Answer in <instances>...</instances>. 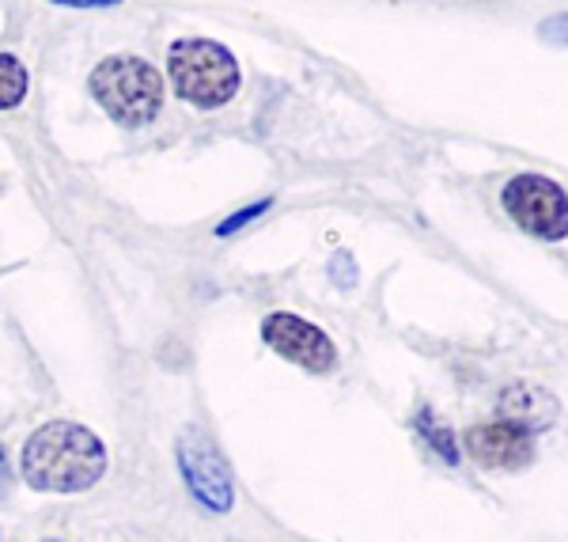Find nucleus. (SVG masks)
Segmentation results:
<instances>
[{
    "label": "nucleus",
    "instance_id": "obj_10",
    "mask_svg": "<svg viewBox=\"0 0 568 542\" xmlns=\"http://www.w3.org/2000/svg\"><path fill=\"white\" fill-rule=\"evenodd\" d=\"M414 429L428 440V448H433V452H436L439 459H444V463H452V466L459 463V444H455L452 429L439 425V421L433 418V410H428V406H420V410H417Z\"/></svg>",
    "mask_w": 568,
    "mask_h": 542
},
{
    "label": "nucleus",
    "instance_id": "obj_1",
    "mask_svg": "<svg viewBox=\"0 0 568 542\" xmlns=\"http://www.w3.org/2000/svg\"><path fill=\"white\" fill-rule=\"evenodd\" d=\"M103 471V440L77 421H50L23 448V482L39 493H84Z\"/></svg>",
    "mask_w": 568,
    "mask_h": 542
},
{
    "label": "nucleus",
    "instance_id": "obj_4",
    "mask_svg": "<svg viewBox=\"0 0 568 542\" xmlns=\"http://www.w3.org/2000/svg\"><path fill=\"white\" fill-rule=\"evenodd\" d=\"M179 471L186 478V490L209 516H224L235 504V474L227 466L216 440L201 429H186L179 436Z\"/></svg>",
    "mask_w": 568,
    "mask_h": 542
},
{
    "label": "nucleus",
    "instance_id": "obj_13",
    "mask_svg": "<svg viewBox=\"0 0 568 542\" xmlns=\"http://www.w3.org/2000/svg\"><path fill=\"white\" fill-rule=\"evenodd\" d=\"M53 4H65V8H114L122 0H53Z\"/></svg>",
    "mask_w": 568,
    "mask_h": 542
},
{
    "label": "nucleus",
    "instance_id": "obj_11",
    "mask_svg": "<svg viewBox=\"0 0 568 542\" xmlns=\"http://www.w3.org/2000/svg\"><path fill=\"white\" fill-rule=\"evenodd\" d=\"M270 205H273V198H262V201H254V205H246L243 213H235V217L220 220V224H216V235H220V239H224V235H235V232H240V228L251 224L254 217H262Z\"/></svg>",
    "mask_w": 568,
    "mask_h": 542
},
{
    "label": "nucleus",
    "instance_id": "obj_2",
    "mask_svg": "<svg viewBox=\"0 0 568 542\" xmlns=\"http://www.w3.org/2000/svg\"><path fill=\"white\" fill-rule=\"evenodd\" d=\"M95 103L118 126H149L163 107V77L144 58L118 53L91 69L88 80Z\"/></svg>",
    "mask_w": 568,
    "mask_h": 542
},
{
    "label": "nucleus",
    "instance_id": "obj_7",
    "mask_svg": "<svg viewBox=\"0 0 568 542\" xmlns=\"http://www.w3.org/2000/svg\"><path fill=\"white\" fill-rule=\"evenodd\" d=\"M463 448L474 463L489 471H519L535 459V436L508 421H478L463 433Z\"/></svg>",
    "mask_w": 568,
    "mask_h": 542
},
{
    "label": "nucleus",
    "instance_id": "obj_5",
    "mask_svg": "<svg viewBox=\"0 0 568 542\" xmlns=\"http://www.w3.org/2000/svg\"><path fill=\"white\" fill-rule=\"evenodd\" d=\"M504 209L516 220L524 232L546 243H561L568 235V198L554 179L542 174H516V179L504 187Z\"/></svg>",
    "mask_w": 568,
    "mask_h": 542
},
{
    "label": "nucleus",
    "instance_id": "obj_6",
    "mask_svg": "<svg viewBox=\"0 0 568 542\" xmlns=\"http://www.w3.org/2000/svg\"><path fill=\"white\" fill-rule=\"evenodd\" d=\"M262 342L270 345L273 353H281L284 361L300 364V369H307L315 375L334 372V364H337L334 342H329V338L315 323L292 315V311H273V315L265 319V323H262Z\"/></svg>",
    "mask_w": 568,
    "mask_h": 542
},
{
    "label": "nucleus",
    "instance_id": "obj_12",
    "mask_svg": "<svg viewBox=\"0 0 568 542\" xmlns=\"http://www.w3.org/2000/svg\"><path fill=\"white\" fill-rule=\"evenodd\" d=\"M349 265H356V262L349 259V254H337V259H334V281L342 284V289H349V284L356 281L353 273H345V270H349Z\"/></svg>",
    "mask_w": 568,
    "mask_h": 542
},
{
    "label": "nucleus",
    "instance_id": "obj_8",
    "mask_svg": "<svg viewBox=\"0 0 568 542\" xmlns=\"http://www.w3.org/2000/svg\"><path fill=\"white\" fill-rule=\"evenodd\" d=\"M497 410H500V421L519 425L530 436L546 433V429L561 418L557 394H549L546 388H530V383H511V388H504L497 399Z\"/></svg>",
    "mask_w": 568,
    "mask_h": 542
},
{
    "label": "nucleus",
    "instance_id": "obj_9",
    "mask_svg": "<svg viewBox=\"0 0 568 542\" xmlns=\"http://www.w3.org/2000/svg\"><path fill=\"white\" fill-rule=\"evenodd\" d=\"M27 77L23 61L16 53H0V110H16L27 99Z\"/></svg>",
    "mask_w": 568,
    "mask_h": 542
},
{
    "label": "nucleus",
    "instance_id": "obj_14",
    "mask_svg": "<svg viewBox=\"0 0 568 542\" xmlns=\"http://www.w3.org/2000/svg\"><path fill=\"white\" fill-rule=\"evenodd\" d=\"M8 478H12V471H8V455H4V448H0V498H4V490H8Z\"/></svg>",
    "mask_w": 568,
    "mask_h": 542
},
{
    "label": "nucleus",
    "instance_id": "obj_3",
    "mask_svg": "<svg viewBox=\"0 0 568 542\" xmlns=\"http://www.w3.org/2000/svg\"><path fill=\"white\" fill-rule=\"evenodd\" d=\"M168 72L175 96L201 110L232 103L243 80L232 50L213 39H179L168 53Z\"/></svg>",
    "mask_w": 568,
    "mask_h": 542
}]
</instances>
